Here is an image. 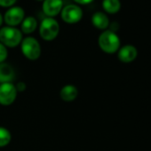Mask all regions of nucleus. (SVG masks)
<instances>
[{"label": "nucleus", "instance_id": "1", "mask_svg": "<svg viewBox=\"0 0 151 151\" xmlns=\"http://www.w3.org/2000/svg\"><path fill=\"white\" fill-rule=\"evenodd\" d=\"M98 45L100 48L106 53H115L120 48V38L109 29L104 30L98 38Z\"/></svg>", "mask_w": 151, "mask_h": 151}, {"label": "nucleus", "instance_id": "2", "mask_svg": "<svg viewBox=\"0 0 151 151\" xmlns=\"http://www.w3.org/2000/svg\"><path fill=\"white\" fill-rule=\"evenodd\" d=\"M22 41V33L15 27H3L0 29V43L6 48H14Z\"/></svg>", "mask_w": 151, "mask_h": 151}, {"label": "nucleus", "instance_id": "3", "mask_svg": "<svg viewBox=\"0 0 151 151\" xmlns=\"http://www.w3.org/2000/svg\"><path fill=\"white\" fill-rule=\"evenodd\" d=\"M59 32H60V25L55 19L46 17L41 22L39 27V34L44 40L45 41L54 40L58 37Z\"/></svg>", "mask_w": 151, "mask_h": 151}, {"label": "nucleus", "instance_id": "4", "mask_svg": "<svg viewBox=\"0 0 151 151\" xmlns=\"http://www.w3.org/2000/svg\"><path fill=\"white\" fill-rule=\"evenodd\" d=\"M22 54L29 60H36L41 55V45L39 42L32 37H27L21 43Z\"/></svg>", "mask_w": 151, "mask_h": 151}, {"label": "nucleus", "instance_id": "5", "mask_svg": "<svg viewBox=\"0 0 151 151\" xmlns=\"http://www.w3.org/2000/svg\"><path fill=\"white\" fill-rule=\"evenodd\" d=\"M61 19L68 24H74L81 21L83 11L77 5H68L61 10Z\"/></svg>", "mask_w": 151, "mask_h": 151}, {"label": "nucleus", "instance_id": "6", "mask_svg": "<svg viewBox=\"0 0 151 151\" xmlns=\"http://www.w3.org/2000/svg\"><path fill=\"white\" fill-rule=\"evenodd\" d=\"M17 90L13 83L0 85V104L9 106L13 104L17 98Z\"/></svg>", "mask_w": 151, "mask_h": 151}, {"label": "nucleus", "instance_id": "7", "mask_svg": "<svg viewBox=\"0 0 151 151\" xmlns=\"http://www.w3.org/2000/svg\"><path fill=\"white\" fill-rule=\"evenodd\" d=\"M25 17L24 10L20 6H13L6 13L4 16L5 22L10 27H15L22 22Z\"/></svg>", "mask_w": 151, "mask_h": 151}, {"label": "nucleus", "instance_id": "8", "mask_svg": "<svg viewBox=\"0 0 151 151\" xmlns=\"http://www.w3.org/2000/svg\"><path fill=\"white\" fill-rule=\"evenodd\" d=\"M42 8L47 17L52 18L61 12L63 8V1L62 0H44Z\"/></svg>", "mask_w": 151, "mask_h": 151}, {"label": "nucleus", "instance_id": "9", "mask_svg": "<svg viewBox=\"0 0 151 151\" xmlns=\"http://www.w3.org/2000/svg\"><path fill=\"white\" fill-rule=\"evenodd\" d=\"M138 55V51L135 46L132 45H126L119 48L117 57L120 61L124 63H130L133 61Z\"/></svg>", "mask_w": 151, "mask_h": 151}, {"label": "nucleus", "instance_id": "10", "mask_svg": "<svg viewBox=\"0 0 151 151\" xmlns=\"http://www.w3.org/2000/svg\"><path fill=\"white\" fill-rule=\"evenodd\" d=\"M15 78L14 68L6 62L0 63V85L6 83H13Z\"/></svg>", "mask_w": 151, "mask_h": 151}, {"label": "nucleus", "instance_id": "11", "mask_svg": "<svg viewBox=\"0 0 151 151\" xmlns=\"http://www.w3.org/2000/svg\"><path fill=\"white\" fill-rule=\"evenodd\" d=\"M78 90L73 85L64 86L60 92V99L66 102H71L75 101L78 98Z\"/></svg>", "mask_w": 151, "mask_h": 151}, {"label": "nucleus", "instance_id": "12", "mask_svg": "<svg viewBox=\"0 0 151 151\" xmlns=\"http://www.w3.org/2000/svg\"><path fill=\"white\" fill-rule=\"evenodd\" d=\"M92 23L95 28L105 30L109 26V19L106 14L102 12H96L92 16Z\"/></svg>", "mask_w": 151, "mask_h": 151}, {"label": "nucleus", "instance_id": "13", "mask_svg": "<svg viewBox=\"0 0 151 151\" xmlns=\"http://www.w3.org/2000/svg\"><path fill=\"white\" fill-rule=\"evenodd\" d=\"M21 31L24 34H31L33 33L37 27V19L33 16H28L24 18L22 22L21 23Z\"/></svg>", "mask_w": 151, "mask_h": 151}, {"label": "nucleus", "instance_id": "14", "mask_svg": "<svg viewBox=\"0 0 151 151\" xmlns=\"http://www.w3.org/2000/svg\"><path fill=\"white\" fill-rule=\"evenodd\" d=\"M102 7L108 14H115L119 12L121 8V2L120 0H103Z\"/></svg>", "mask_w": 151, "mask_h": 151}, {"label": "nucleus", "instance_id": "15", "mask_svg": "<svg viewBox=\"0 0 151 151\" xmlns=\"http://www.w3.org/2000/svg\"><path fill=\"white\" fill-rule=\"evenodd\" d=\"M12 139L11 132L8 129L0 126V147L7 146Z\"/></svg>", "mask_w": 151, "mask_h": 151}, {"label": "nucleus", "instance_id": "16", "mask_svg": "<svg viewBox=\"0 0 151 151\" xmlns=\"http://www.w3.org/2000/svg\"><path fill=\"white\" fill-rule=\"evenodd\" d=\"M7 56H8L7 48L3 44L0 43V63L5 62V60H6Z\"/></svg>", "mask_w": 151, "mask_h": 151}, {"label": "nucleus", "instance_id": "17", "mask_svg": "<svg viewBox=\"0 0 151 151\" xmlns=\"http://www.w3.org/2000/svg\"><path fill=\"white\" fill-rule=\"evenodd\" d=\"M17 0H0V6L2 7H11L13 6Z\"/></svg>", "mask_w": 151, "mask_h": 151}, {"label": "nucleus", "instance_id": "18", "mask_svg": "<svg viewBox=\"0 0 151 151\" xmlns=\"http://www.w3.org/2000/svg\"><path fill=\"white\" fill-rule=\"evenodd\" d=\"M15 88H16L17 92H23L26 89V85L23 82H19L15 85Z\"/></svg>", "mask_w": 151, "mask_h": 151}, {"label": "nucleus", "instance_id": "19", "mask_svg": "<svg viewBox=\"0 0 151 151\" xmlns=\"http://www.w3.org/2000/svg\"><path fill=\"white\" fill-rule=\"evenodd\" d=\"M74 1L79 5H87V4L92 3L93 0H74Z\"/></svg>", "mask_w": 151, "mask_h": 151}, {"label": "nucleus", "instance_id": "20", "mask_svg": "<svg viewBox=\"0 0 151 151\" xmlns=\"http://www.w3.org/2000/svg\"><path fill=\"white\" fill-rule=\"evenodd\" d=\"M3 21H4V18H3L2 14H0V27H1V26H2V24H3Z\"/></svg>", "mask_w": 151, "mask_h": 151}, {"label": "nucleus", "instance_id": "21", "mask_svg": "<svg viewBox=\"0 0 151 151\" xmlns=\"http://www.w3.org/2000/svg\"><path fill=\"white\" fill-rule=\"evenodd\" d=\"M37 1H44V0H37Z\"/></svg>", "mask_w": 151, "mask_h": 151}]
</instances>
